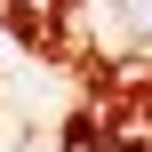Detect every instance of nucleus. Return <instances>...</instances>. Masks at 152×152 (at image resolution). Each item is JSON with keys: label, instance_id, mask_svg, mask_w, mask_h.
I'll return each mask as SVG.
<instances>
[{"label": "nucleus", "instance_id": "f257e3e1", "mask_svg": "<svg viewBox=\"0 0 152 152\" xmlns=\"http://www.w3.org/2000/svg\"><path fill=\"white\" fill-rule=\"evenodd\" d=\"M80 40L120 80H152V0H88L80 8Z\"/></svg>", "mask_w": 152, "mask_h": 152}]
</instances>
